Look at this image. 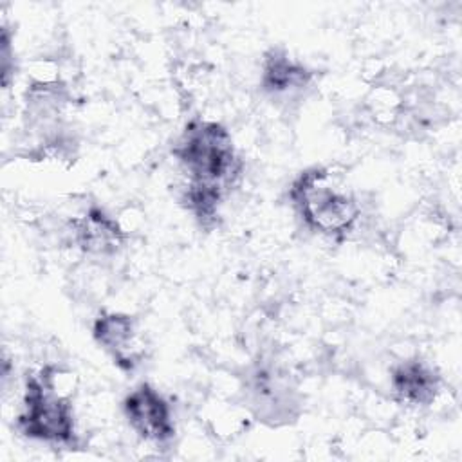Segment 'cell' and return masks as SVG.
<instances>
[{"label":"cell","instance_id":"2","mask_svg":"<svg viewBox=\"0 0 462 462\" xmlns=\"http://www.w3.org/2000/svg\"><path fill=\"white\" fill-rule=\"evenodd\" d=\"M289 199L301 222L327 238H345L361 217L357 199L323 166H310L298 173L289 188Z\"/></svg>","mask_w":462,"mask_h":462},{"label":"cell","instance_id":"5","mask_svg":"<svg viewBox=\"0 0 462 462\" xmlns=\"http://www.w3.org/2000/svg\"><path fill=\"white\" fill-rule=\"evenodd\" d=\"M94 341L123 372H134L144 359L137 321L125 312H103L92 325Z\"/></svg>","mask_w":462,"mask_h":462},{"label":"cell","instance_id":"6","mask_svg":"<svg viewBox=\"0 0 462 462\" xmlns=\"http://www.w3.org/2000/svg\"><path fill=\"white\" fill-rule=\"evenodd\" d=\"M74 245L90 256H114L126 242L125 229L105 209L92 206L69 222Z\"/></svg>","mask_w":462,"mask_h":462},{"label":"cell","instance_id":"8","mask_svg":"<svg viewBox=\"0 0 462 462\" xmlns=\"http://www.w3.org/2000/svg\"><path fill=\"white\" fill-rule=\"evenodd\" d=\"M312 78L314 72L292 58L285 49L273 47L263 56L260 87L273 97H292L301 94L310 85Z\"/></svg>","mask_w":462,"mask_h":462},{"label":"cell","instance_id":"1","mask_svg":"<svg viewBox=\"0 0 462 462\" xmlns=\"http://www.w3.org/2000/svg\"><path fill=\"white\" fill-rule=\"evenodd\" d=\"M173 157L188 180L229 189L242 175L244 162L236 153L229 130L217 123L195 117L186 123L171 148Z\"/></svg>","mask_w":462,"mask_h":462},{"label":"cell","instance_id":"4","mask_svg":"<svg viewBox=\"0 0 462 462\" xmlns=\"http://www.w3.org/2000/svg\"><path fill=\"white\" fill-rule=\"evenodd\" d=\"M123 413L130 428L146 442L166 444L175 437L171 408L150 383L137 384L125 397Z\"/></svg>","mask_w":462,"mask_h":462},{"label":"cell","instance_id":"9","mask_svg":"<svg viewBox=\"0 0 462 462\" xmlns=\"http://www.w3.org/2000/svg\"><path fill=\"white\" fill-rule=\"evenodd\" d=\"M251 402L256 415L269 422H287L298 406L289 383L273 370H256L251 381Z\"/></svg>","mask_w":462,"mask_h":462},{"label":"cell","instance_id":"11","mask_svg":"<svg viewBox=\"0 0 462 462\" xmlns=\"http://www.w3.org/2000/svg\"><path fill=\"white\" fill-rule=\"evenodd\" d=\"M2 85L4 88L9 87V81L14 74V54L11 47V32L7 25H2Z\"/></svg>","mask_w":462,"mask_h":462},{"label":"cell","instance_id":"3","mask_svg":"<svg viewBox=\"0 0 462 462\" xmlns=\"http://www.w3.org/2000/svg\"><path fill=\"white\" fill-rule=\"evenodd\" d=\"M60 374L58 366H43L27 375L16 428L27 439L70 448L78 440L76 420L70 395L56 383Z\"/></svg>","mask_w":462,"mask_h":462},{"label":"cell","instance_id":"7","mask_svg":"<svg viewBox=\"0 0 462 462\" xmlns=\"http://www.w3.org/2000/svg\"><path fill=\"white\" fill-rule=\"evenodd\" d=\"M442 377L426 361L415 357L399 363L390 375L393 397L408 406H430L440 393Z\"/></svg>","mask_w":462,"mask_h":462},{"label":"cell","instance_id":"10","mask_svg":"<svg viewBox=\"0 0 462 462\" xmlns=\"http://www.w3.org/2000/svg\"><path fill=\"white\" fill-rule=\"evenodd\" d=\"M224 195H226V189L222 188L188 180L182 186L179 199H180V204L195 217V220L202 227L211 229L217 226V220L220 217V206H222Z\"/></svg>","mask_w":462,"mask_h":462}]
</instances>
